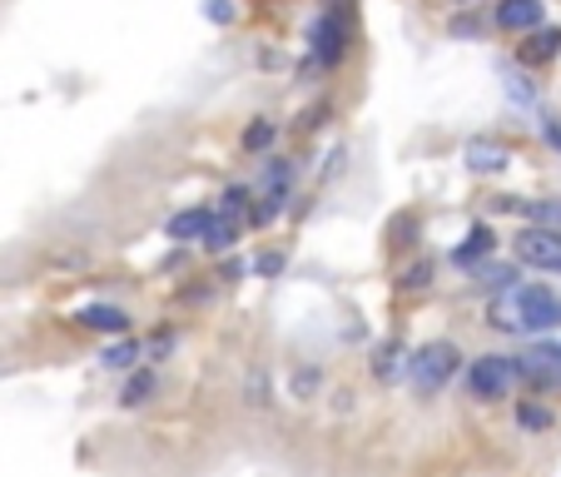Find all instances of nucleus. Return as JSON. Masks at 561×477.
<instances>
[{
	"label": "nucleus",
	"instance_id": "obj_21",
	"mask_svg": "<svg viewBox=\"0 0 561 477\" xmlns=\"http://www.w3.org/2000/svg\"><path fill=\"white\" fill-rule=\"evenodd\" d=\"M204 15H209L214 25H229L233 21V5H229V0H204Z\"/></svg>",
	"mask_w": 561,
	"mask_h": 477
},
{
	"label": "nucleus",
	"instance_id": "obj_12",
	"mask_svg": "<svg viewBox=\"0 0 561 477\" xmlns=\"http://www.w3.org/2000/svg\"><path fill=\"white\" fill-rule=\"evenodd\" d=\"M488 254H492V229H488V224H477V229L467 234L462 245L453 249V264H457V269H472L477 259H488Z\"/></svg>",
	"mask_w": 561,
	"mask_h": 477
},
{
	"label": "nucleus",
	"instance_id": "obj_8",
	"mask_svg": "<svg viewBox=\"0 0 561 477\" xmlns=\"http://www.w3.org/2000/svg\"><path fill=\"white\" fill-rule=\"evenodd\" d=\"M80 323H85L90 333H115V339L129 333V314L119 304H85L80 308Z\"/></svg>",
	"mask_w": 561,
	"mask_h": 477
},
{
	"label": "nucleus",
	"instance_id": "obj_20",
	"mask_svg": "<svg viewBox=\"0 0 561 477\" xmlns=\"http://www.w3.org/2000/svg\"><path fill=\"white\" fill-rule=\"evenodd\" d=\"M517 423H522V428H547L551 413H547V408H537V404H522V408H517Z\"/></svg>",
	"mask_w": 561,
	"mask_h": 477
},
{
	"label": "nucleus",
	"instance_id": "obj_11",
	"mask_svg": "<svg viewBox=\"0 0 561 477\" xmlns=\"http://www.w3.org/2000/svg\"><path fill=\"white\" fill-rule=\"evenodd\" d=\"M467 170H477V174L507 170V149L492 145V139H472V145H467Z\"/></svg>",
	"mask_w": 561,
	"mask_h": 477
},
{
	"label": "nucleus",
	"instance_id": "obj_10",
	"mask_svg": "<svg viewBox=\"0 0 561 477\" xmlns=\"http://www.w3.org/2000/svg\"><path fill=\"white\" fill-rule=\"evenodd\" d=\"M159 388V373L154 368H129V378L119 383V408H145Z\"/></svg>",
	"mask_w": 561,
	"mask_h": 477
},
{
	"label": "nucleus",
	"instance_id": "obj_1",
	"mask_svg": "<svg viewBox=\"0 0 561 477\" xmlns=\"http://www.w3.org/2000/svg\"><path fill=\"white\" fill-rule=\"evenodd\" d=\"M492 323L507 333H551L561 323V298L541 284H527V288L512 284L492 304Z\"/></svg>",
	"mask_w": 561,
	"mask_h": 477
},
{
	"label": "nucleus",
	"instance_id": "obj_23",
	"mask_svg": "<svg viewBox=\"0 0 561 477\" xmlns=\"http://www.w3.org/2000/svg\"><path fill=\"white\" fill-rule=\"evenodd\" d=\"M547 139H551V145L561 149V125H547Z\"/></svg>",
	"mask_w": 561,
	"mask_h": 477
},
{
	"label": "nucleus",
	"instance_id": "obj_6",
	"mask_svg": "<svg viewBox=\"0 0 561 477\" xmlns=\"http://www.w3.org/2000/svg\"><path fill=\"white\" fill-rule=\"evenodd\" d=\"M308 41H313V60L339 65L343 41H348V25H343V11H323V15H318L313 31H308Z\"/></svg>",
	"mask_w": 561,
	"mask_h": 477
},
{
	"label": "nucleus",
	"instance_id": "obj_5",
	"mask_svg": "<svg viewBox=\"0 0 561 477\" xmlns=\"http://www.w3.org/2000/svg\"><path fill=\"white\" fill-rule=\"evenodd\" d=\"M517 259L522 264H531V269H557L561 274V234H551V229H522L517 234Z\"/></svg>",
	"mask_w": 561,
	"mask_h": 477
},
{
	"label": "nucleus",
	"instance_id": "obj_16",
	"mask_svg": "<svg viewBox=\"0 0 561 477\" xmlns=\"http://www.w3.org/2000/svg\"><path fill=\"white\" fill-rule=\"evenodd\" d=\"M139 363V343L135 339H125V343H110L105 349V368H115V373H129Z\"/></svg>",
	"mask_w": 561,
	"mask_h": 477
},
{
	"label": "nucleus",
	"instance_id": "obj_3",
	"mask_svg": "<svg viewBox=\"0 0 561 477\" xmlns=\"http://www.w3.org/2000/svg\"><path fill=\"white\" fill-rule=\"evenodd\" d=\"M512 383H517V373H512L507 353H482V359H472V368H467V393H472L477 404H497V398H507Z\"/></svg>",
	"mask_w": 561,
	"mask_h": 477
},
{
	"label": "nucleus",
	"instance_id": "obj_19",
	"mask_svg": "<svg viewBox=\"0 0 561 477\" xmlns=\"http://www.w3.org/2000/svg\"><path fill=\"white\" fill-rule=\"evenodd\" d=\"M274 120H259V125L254 129H249V135H244V149H264L268 145V139H274Z\"/></svg>",
	"mask_w": 561,
	"mask_h": 477
},
{
	"label": "nucleus",
	"instance_id": "obj_15",
	"mask_svg": "<svg viewBox=\"0 0 561 477\" xmlns=\"http://www.w3.org/2000/svg\"><path fill=\"white\" fill-rule=\"evenodd\" d=\"M233 239H239V224H233V219H224V214H219V219L209 224V234H204L199 245L209 249V254H224V249H229Z\"/></svg>",
	"mask_w": 561,
	"mask_h": 477
},
{
	"label": "nucleus",
	"instance_id": "obj_17",
	"mask_svg": "<svg viewBox=\"0 0 561 477\" xmlns=\"http://www.w3.org/2000/svg\"><path fill=\"white\" fill-rule=\"evenodd\" d=\"M214 214H224V219L239 224V214H249V190H239V184H233V190H224V204Z\"/></svg>",
	"mask_w": 561,
	"mask_h": 477
},
{
	"label": "nucleus",
	"instance_id": "obj_7",
	"mask_svg": "<svg viewBox=\"0 0 561 477\" xmlns=\"http://www.w3.org/2000/svg\"><path fill=\"white\" fill-rule=\"evenodd\" d=\"M541 21H547V5H541V0H502L497 5V25L512 35L541 31Z\"/></svg>",
	"mask_w": 561,
	"mask_h": 477
},
{
	"label": "nucleus",
	"instance_id": "obj_24",
	"mask_svg": "<svg viewBox=\"0 0 561 477\" xmlns=\"http://www.w3.org/2000/svg\"><path fill=\"white\" fill-rule=\"evenodd\" d=\"M457 5H477V0H457Z\"/></svg>",
	"mask_w": 561,
	"mask_h": 477
},
{
	"label": "nucleus",
	"instance_id": "obj_2",
	"mask_svg": "<svg viewBox=\"0 0 561 477\" xmlns=\"http://www.w3.org/2000/svg\"><path fill=\"white\" fill-rule=\"evenodd\" d=\"M457 368H462V353H457V343H427V349L417 353L413 363H408V373H413V388L423 393V398L443 393L447 383L457 378Z\"/></svg>",
	"mask_w": 561,
	"mask_h": 477
},
{
	"label": "nucleus",
	"instance_id": "obj_13",
	"mask_svg": "<svg viewBox=\"0 0 561 477\" xmlns=\"http://www.w3.org/2000/svg\"><path fill=\"white\" fill-rule=\"evenodd\" d=\"M557 50H561V31H557V25H541V31H531V41L522 45V60H527V65H547Z\"/></svg>",
	"mask_w": 561,
	"mask_h": 477
},
{
	"label": "nucleus",
	"instance_id": "obj_14",
	"mask_svg": "<svg viewBox=\"0 0 561 477\" xmlns=\"http://www.w3.org/2000/svg\"><path fill=\"white\" fill-rule=\"evenodd\" d=\"M522 214L531 219V229L561 234V200H527V204H522Z\"/></svg>",
	"mask_w": 561,
	"mask_h": 477
},
{
	"label": "nucleus",
	"instance_id": "obj_4",
	"mask_svg": "<svg viewBox=\"0 0 561 477\" xmlns=\"http://www.w3.org/2000/svg\"><path fill=\"white\" fill-rule=\"evenodd\" d=\"M512 373L522 383H537V388H561V343H537V349L517 353Z\"/></svg>",
	"mask_w": 561,
	"mask_h": 477
},
{
	"label": "nucleus",
	"instance_id": "obj_22",
	"mask_svg": "<svg viewBox=\"0 0 561 477\" xmlns=\"http://www.w3.org/2000/svg\"><path fill=\"white\" fill-rule=\"evenodd\" d=\"M278 269H284V259H278V254H264V259H259V274H278Z\"/></svg>",
	"mask_w": 561,
	"mask_h": 477
},
{
	"label": "nucleus",
	"instance_id": "obj_9",
	"mask_svg": "<svg viewBox=\"0 0 561 477\" xmlns=\"http://www.w3.org/2000/svg\"><path fill=\"white\" fill-rule=\"evenodd\" d=\"M219 219L214 209H204V204H194V209H180L170 219V239H180V245H199L204 234H209V224Z\"/></svg>",
	"mask_w": 561,
	"mask_h": 477
},
{
	"label": "nucleus",
	"instance_id": "obj_18",
	"mask_svg": "<svg viewBox=\"0 0 561 477\" xmlns=\"http://www.w3.org/2000/svg\"><path fill=\"white\" fill-rule=\"evenodd\" d=\"M433 284V259H423V264L403 269V279H398V288H408V294H417V288Z\"/></svg>",
	"mask_w": 561,
	"mask_h": 477
}]
</instances>
